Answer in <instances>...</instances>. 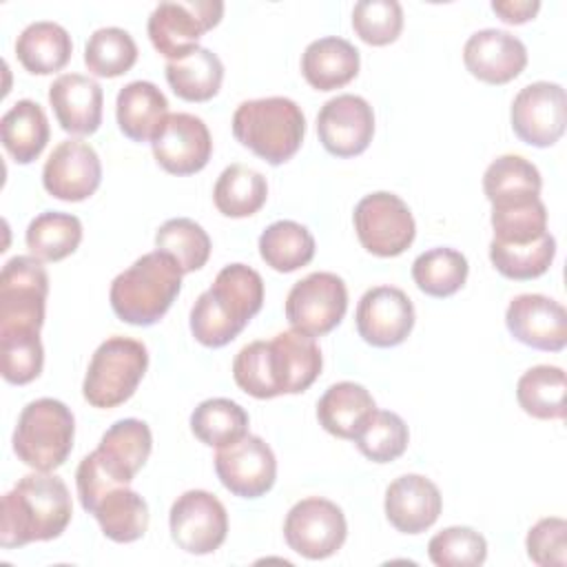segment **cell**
Returning a JSON list of instances; mask_svg holds the SVG:
<instances>
[{"label":"cell","instance_id":"1","mask_svg":"<svg viewBox=\"0 0 567 567\" xmlns=\"http://www.w3.org/2000/svg\"><path fill=\"white\" fill-rule=\"evenodd\" d=\"M323 365L315 337L286 330L270 341L244 346L233 361L235 383L255 399L299 394L308 390Z\"/></svg>","mask_w":567,"mask_h":567},{"label":"cell","instance_id":"2","mask_svg":"<svg viewBox=\"0 0 567 567\" xmlns=\"http://www.w3.org/2000/svg\"><path fill=\"white\" fill-rule=\"evenodd\" d=\"M71 514L73 505L64 481L35 470L2 496L0 545L13 549L33 540H53L66 529Z\"/></svg>","mask_w":567,"mask_h":567},{"label":"cell","instance_id":"3","mask_svg":"<svg viewBox=\"0 0 567 567\" xmlns=\"http://www.w3.org/2000/svg\"><path fill=\"white\" fill-rule=\"evenodd\" d=\"M264 306V279L246 264L224 266L190 310V332L206 348L230 343Z\"/></svg>","mask_w":567,"mask_h":567},{"label":"cell","instance_id":"4","mask_svg":"<svg viewBox=\"0 0 567 567\" xmlns=\"http://www.w3.org/2000/svg\"><path fill=\"white\" fill-rule=\"evenodd\" d=\"M182 275L171 255L162 250L142 255L113 279L109 292L113 312L131 326L157 323L179 295Z\"/></svg>","mask_w":567,"mask_h":567},{"label":"cell","instance_id":"5","mask_svg":"<svg viewBox=\"0 0 567 567\" xmlns=\"http://www.w3.org/2000/svg\"><path fill=\"white\" fill-rule=\"evenodd\" d=\"M303 133L306 117L290 97L246 100L233 115L235 140L272 166L288 162L299 151Z\"/></svg>","mask_w":567,"mask_h":567},{"label":"cell","instance_id":"6","mask_svg":"<svg viewBox=\"0 0 567 567\" xmlns=\"http://www.w3.org/2000/svg\"><path fill=\"white\" fill-rule=\"evenodd\" d=\"M73 436V412L62 401L42 396L22 408L13 430V452L24 465L53 472L69 458Z\"/></svg>","mask_w":567,"mask_h":567},{"label":"cell","instance_id":"7","mask_svg":"<svg viewBox=\"0 0 567 567\" xmlns=\"http://www.w3.org/2000/svg\"><path fill=\"white\" fill-rule=\"evenodd\" d=\"M148 368V350L131 337H109L91 357L82 394L89 405L109 410L133 396Z\"/></svg>","mask_w":567,"mask_h":567},{"label":"cell","instance_id":"8","mask_svg":"<svg viewBox=\"0 0 567 567\" xmlns=\"http://www.w3.org/2000/svg\"><path fill=\"white\" fill-rule=\"evenodd\" d=\"M354 230L361 246L377 257H396L410 248L416 235L408 204L388 190L370 193L354 206Z\"/></svg>","mask_w":567,"mask_h":567},{"label":"cell","instance_id":"9","mask_svg":"<svg viewBox=\"0 0 567 567\" xmlns=\"http://www.w3.org/2000/svg\"><path fill=\"white\" fill-rule=\"evenodd\" d=\"M221 16L224 2L219 0L159 2L148 18V38L162 55L177 60L197 49L199 38L217 27Z\"/></svg>","mask_w":567,"mask_h":567},{"label":"cell","instance_id":"10","mask_svg":"<svg viewBox=\"0 0 567 567\" xmlns=\"http://www.w3.org/2000/svg\"><path fill=\"white\" fill-rule=\"evenodd\" d=\"M49 275L33 255L11 257L0 272V330L31 328L44 323Z\"/></svg>","mask_w":567,"mask_h":567},{"label":"cell","instance_id":"11","mask_svg":"<svg viewBox=\"0 0 567 567\" xmlns=\"http://www.w3.org/2000/svg\"><path fill=\"white\" fill-rule=\"evenodd\" d=\"M348 310V288L334 272H310L286 297L288 323L310 337L334 330Z\"/></svg>","mask_w":567,"mask_h":567},{"label":"cell","instance_id":"12","mask_svg":"<svg viewBox=\"0 0 567 567\" xmlns=\"http://www.w3.org/2000/svg\"><path fill=\"white\" fill-rule=\"evenodd\" d=\"M348 523L341 507L328 498L310 496L290 507L284 520V538L303 558L321 560L337 554L346 540Z\"/></svg>","mask_w":567,"mask_h":567},{"label":"cell","instance_id":"13","mask_svg":"<svg viewBox=\"0 0 567 567\" xmlns=\"http://www.w3.org/2000/svg\"><path fill=\"white\" fill-rule=\"evenodd\" d=\"M171 536L186 554L204 556L221 547L228 534V514L221 501L206 489H188L171 505Z\"/></svg>","mask_w":567,"mask_h":567},{"label":"cell","instance_id":"14","mask_svg":"<svg viewBox=\"0 0 567 567\" xmlns=\"http://www.w3.org/2000/svg\"><path fill=\"white\" fill-rule=\"evenodd\" d=\"M215 472L230 494L259 498L275 485L277 458L264 439L244 434L241 439L217 447Z\"/></svg>","mask_w":567,"mask_h":567},{"label":"cell","instance_id":"15","mask_svg":"<svg viewBox=\"0 0 567 567\" xmlns=\"http://www.w3.org/2000/svg\"><path fill=\"white\" fill-rule=\"evenodd\" d=\"M512 128L529 146L556 144L567 124V95L556 82H532L512 102Z\"/></svg>","mask_w":567,"mask_h":567},{"label":"cell","instance_id":"16","mask_svg":"<svg viewBox=\"0 0 567 567\" xmlns=\"http://www.w3.org/2000/svg\"><path fill=\"white\" fill-rule=\"evenodd\" d=\"M155 162L171 175L202 171L213 153V140L202 117L193 113H168L151 140Z\"/></svg>","mask_w":567,"mask_h":567},{"label":"cell","instance_id":"17","mask_svg":"<svg viewBox=\"0 0 567 567\" xmlns=\"http://www.w3.org/2000/svg\"><path fill=\"white\" fill-rule=\"evenodd\" d=\"M357 332L374 348H392L408 339L414 328V306L396 286H374L357 306Z\"/></svg>","mask_w":567,"mask_h":567},{"label":"cell","instance_id":"18","mask_svg":"<svg viewBox=\"0 0 567 567\" xmlns=\"http://www.w3.org/2000/svg\"><path fill=\"white\" fill-rule=\"evenodd\" d=\"M317 133L319 142L330 155H361L374 135L372 106L361 95H337L321 106L317 115Z\"/></svg>","mask_w":567,"mask_h":567},{"label":"cell","instance_id":"19","mask_svg":"<svg viewBox=\"0 0 567 567\" xmlns=\"http://www.w3.org/2000/svg\"><path fill=\"white\" fill-rule=\"evenodd\" d=\"M102 182V164L95 148L82 140L60 142L42 168L47 193L62 202L91 197Z\"/></svg>","mask_w":567,"mask_h":567},{"label":"cell","instance_id":"20","mask_svg":"<svg viewBox=\"0 0 567 567\" xmlns=\"http://www.w3.org/2000/svg\"><path fill=\"white\" fill-rule=\"evenodd\" d=\"M507 330L520 343L545 350L560 352L567 343V312L563 303L545 295H518L509 301L505 312Z\"/></svg>","mask_w":567,"mask_h":567},{"label":"cell","instance_id":"21","mask_svg":"<svg viewBox=\"0 0 567 567\" xmlns=\"http://www.w3.org/2000/svg\"><path fill=\"white\" fill-rule=\"evenodd\" d=\"M467 71L487 84H507L518 78L527 64L525 44L501 29H481L463 47Z\"/></svg>","mask_w":567,"mask_h":567},{"label":"cell","instance_id":"22","mask_svg":"<svg viewBox=\"0 0 567 567\" xmlns=\"http://www.w3.org/2000/svg\"><path fill=\"white\" fill-rule=\"evenodd\" d=\"M385 516L401 534H421L430 529L443 507L439 487L421 474H403L385 489Z\"/></svg>","mask_w":567,"mask_h":567},{"label":"cell","instance_id":"23","mask_svg":"<svg viewBox=\"0 0 567 567\" xmlns=\"http://www.w3.org/2000/svg\"><path fill=\"white\" fill-rule=\"evenodd\" d=\"M102 86L82 73H64L49 86V104L62 131L91 135L102 124Z\"/></svg>","mask_w":567,"mask_h":567},{"label":"cell","instance_id":"24","mask_svg":"<svg viewBox=\"0 0 567 567\" xmlns=\"http://www.w3.org/2000/svg\"><path fill=\"white\" fill-rule=\"evenodd\" d=\"M153 447L151 427L140 419L115 421L100 439L95 456L120 483L128 485L148 461Z\"/></svg>","mask_w":567,"mask_h":567},{"label":"cell","instance_id":"25","mask_svg":"<svg viewBox=\"0 0 567 567\" xmlns=\"http://www.w3.org/2000/svg\"><path fill=\"white\" fill-rule=\"evenodd\" d=\"M301 73L317 91L341 89L359 73V51L343 38H319L306 47L301 55Z\"/></svg>","mask_w":567,"mask_h":567},{"label":"cell","instance_id":"26","mask_svg":"<svg viewBox=\"0 0 567 567\" xmlns=\"http://www.w3.org/2000/svg\"><path fill=\"white\" fill-rule=\"evenodd\" d=\"M166 115L168 100L153 82L135 80L120 89L115 102V117L120 131L128 140L151 142Z\"/></svg>","mask_w":567,"mask_h":567},{"label":"cell","instance_id":"27","mask_svg":"<svg viewBox=\"0 0 567 567\" xmlns=\"http://www.w3.org/2000/svg\"><path fill=\"white\" fill-rule=\"evenodd\" d=\"M73 53L69 31L49 20L31 22L16 40V55L20 64L33 75H49L66 66Z\"/></svg>","mask_w":567,"mask_h":567},{"label":"cell","instance_id":"28","mask_svg":"<svg viewBox=\"0 0 567 567\" xmlns=\"http://www.w3.org/2000/svg\"><path fill=\"white\" fill-rule=\"evenodd\" d=\"M374 408V399L363 385L354 381H339L319 399L317 419L332 436L352 441Z\"/></svg>","mask_w":567,"mask_h":567},{"label":"cell","instance_id":"29","mask_svg":"<svg viewBox=\"0 0 567 567\" xmlns=\"http://www.w3.org/2000/svg\"><path fill=\"white\" fill-rule=\"evenodd\" d=\"M224 80V64L206 47H197L184 58L166 62V82L186 102H206L217 95Z\"/></svg>","mask_w":567,"mask_h":567},{"label":"cell","instance_id":"30","mask_svg":"<svg viewBox=\"0 0 567 567\" xmlns=\"http://www.w3.org/2000/svg\"><path fill=\"white\" fill-rule=\"evenodd\" d=\"M2 146L18 164H31L49 142V120L33 100H18L0 120Z\"/></svg>","mask_w":567,"mask_h":567},{"label":"cell","instance_id":"31","mask_svg":"<svg viewBox=\"0 0 567 567\" xmlns=\"http://www.w3.org/2000/svg\"><path fill=\"white\" fill-rule=\"evenodd\" d=\"M102 534L115 543H133L146 534L148 505L128 485L113 487L91 509Z\"/></svg>","mask_w":567,"mask_h":567},{"label":"cell","instance_id":"32","mask_svg":"<svg viewBox=\"0 0 567 567\" xmlns=\"http://www.w3.org/2000/svg\"><path fill=\"white\" fill-rule=\"evenodd\" d=\"M268 197L266 177L244 164L226 166L213 188V202L217 210L226 217H250L255 215Z\"/></svg>","mask_w":567,"mask_h":567},{"label":"cell","instance_id":"33","mask_svg":"<svg viewBox=\"0 0 567 567\" xmlns=\"http://www.w3.org/2000/svg\"><path fill=\"white\" fill-rule=\"evenodd\" d=\"M29 252L40 261H60L82 241V224L71 213L44 210L31 219L24 235Z\"/></svg>","mask_w":567,"mask_h":567},{"label":"cell","instance_id":"34","mask_svg":"<svg viewBox=\"0 0 567 567\" xmlns=\"http://www.w3.org/2000/svg\"><path fill=\"white\" fill-rule=\"evenodd\" d=\"M259 255L272 270L292 272L312 261L315 237L306 226L279 219L259 235Z\"/></svg>","mask_w":567,"mask_h":567},{"label":"cell","instance_id":"35","mask_svg":"<svg viewBox=\"0 0 567 567\" xmlns=\"http://www.w3.org/2000/svg\"><path fill=\"white\" fill-rule=\"evenodd\" d=\"M567 379L558 365H534L516 383L518 405L534 419L565 416Z\"/></svg>","mask_w":567,"mask_h":567},{"label":"cell","instance_id":"36","mask_svg":"<svg viewBox=\"0 0 567 567\" xmlns=\"http://www.w3.org/2000/svg\"><path fill=\"white\" fill-rule=\"evenodd\" d=\"M540 186L543 179L538 168L520 155L496 157L483 175V190L489 204L538 197Z\"/></svg>","mask_w":567,"mask_h":567},{"label":"cell","instance_id":"37","mask_svg":"<svg viewBox=\"0 0 567 567\" xmlns=\"http://www.w3.org/2000/svg\"><path fill=\"white\" fill-rule=\"evenodd\" d=\"M467 259L454 248H432L421 252L412 264L416 288L430 297H450L458 292L467 279Z\"/></svg>","mask_w":567,"mask_h":567},{"label":"cell","instance_id":"38","mask_svg":"<svg viewBox=\"0 0 567 567\" xmlns=\"http://www.w3.org/2000/svg\"><path fill=\"white\" fill-rule=\"evenodd\" d=\"M190 430L204 445L221 447L248 434V414L230 399H206L193 410Z\"/></svg>","mask_w":567,"mask_h":567},{"label":"cell","instance_id":"39","mask_svg":"<svg viewBox=\"0 0 567 567\" xmlns=\"http://www.w3.org/2000/svg\"><path fill=\"white\" fill-rule=\"evenodd\" d=\"M492 228L498 244H529L547 230V208L540 197L492 204Z\"/></svg>","mask_w":567,"mask_h":567},{"label":"cell","instance_id":"40","mask_svg":"<svg viewBox=\"0 0 567 567\" xmlns=\"http://www.w3.org/2000/svg\"><path fill=\"white\" fill-rule=\"evenodd\" d=\"M556 255V239L554 235L545 233L543 237L529 244H489V261L494 268L516 281H527L545 275Z\"/></svg>","mask_w":567,"mask_h":567},{"label":"cell","instance_id":"41","mask_svg":"<svg viewBox=\"0 0 567 567\" xmlns=\"http://www.w3.org/2000/svg\"><path fill=\"white\" fill-rule=\"evenodd\" d=\"M44 365V350L40 330L4 328L0 330V370L4 381L13 385L31 383L40 377Z\"/></svg>","mask_w":567,"mask_h":567},{"label":"cell","instance_id":"42","mask_svg":"<svg viewBox=\"0 0 567 567\" xmlns=\"http://www.w3.org/2000/svg\"><path fill=\"white\" fill-rule=\"evenodd\" d=\"M408 439V425L396 412L374 408L352 441L372 463H390L405 452Z\"/></svg>","mask_w":567,"mask_h":567},{"label":"cell","instance_id":"43","mask_svg":"<svg viewBox=\"0 0 567 567\" xmlns=\"http://www.w3.org/2000/svg\"><path fill=\"white\" fill-rule=\"evenodd\" d=\"M137 60V44L128 31L120 27H102L93 31L84 47V64L97 78H117Z\"/></svg>","mask_w":567,"mask_h":567},{"label":"cell","instance_id":"44","mask_svg":"<svg viewBox=\"0 0 567 567\" xmlns=\"http://www.w3.org/2000/svg\"><path fill=\"white\" fill-rule=\"evenodd\" d=\"M157 250L171 255L182 272L199 270L210 257L208 233L188 217H175L164 221L155 233Z\"/></svg>","mask_w":567,"mask_h":567},{"label":"cell","instance_id":"45","mask_svg":"<svg viewBox=\"0 0 567 567\" xmlns=\"http://www.w3.org/2000/svg\"><path fill=\"white\" fill-rule=\"evenodd\" d=\"M427 556L436 567H474L487 558L485 538L472 527H445L427 543Z\"/></svg>","mask_w":567,"mask_h":567},{"label":"cell","instance_id":"46","mask_svg":"<svg viewBox=\"0 0 567 567\" xmlns=\"http://www.w3.org/2000/svg\"><path fill=\"white\" fill-rule=\"evenodd\" d=\"M357 35L372 47H385L401 35L403 9L396 0H361L352 9Z\"/></svg>","mask_w":567,"mask_h":567},{"label":"cell","instance_id":"47","mask_svg":"<svg viewBox=\"0 0 567 567\" xmlns=\"http://www.w3.org/2000/svg\"><path fill=\"white\" fill-rule=\"evenodd\" d=\"M527 556L540 567H563L567 563V523L558 516L540 518L525 538Z\"/></svg>","mask_w":567,"mask_h":567},{"label":"cell","instance_id":"48","mask_svg":"<svg viewBox=\"0 0 567 567\" xmlns=\"http://www.w3.org/2000/svg\"><path fill=\"white\" fill-rule=\"evenodd\" d=\"M540 9L538 0H494L492 11L507 24H523Z\"/></svg>","mask_w":567,"mask_h":567}]
</instances>
